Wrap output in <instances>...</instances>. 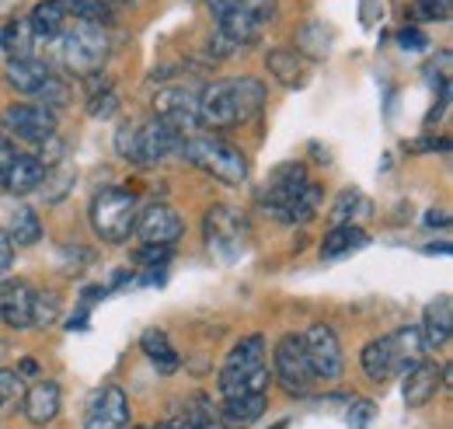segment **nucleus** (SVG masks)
Segmentation results:
<instances>
[{
    "label": "nucleus",
    "instance_id": "f257e3e1",
    "mask_svg": "<svg viewBox=\"0 0 453 429\" xmlns=\"http://www.w3.org/2000/svg\"><path fill=\"white\" fill-rule=\"evenodd\" d=\"M265 84L258 77H224L199 91V129L220 133L234 126H248L265 108Z\"/></svg>",
    "mask_w": 453,
    "mask_h": 429
},
{
    "label": "nucleus",
    "instance_id": "f03ea898",
    "mask_svg": "<svg viewBox=\"0 0 453 429\" xmlns=\"http://www.w3.org/2000/svg\"><path fill=\"white\" fill-rule=\"evenodd\" d=\"M273 384L269 370V349H265V335H248L241 339L226 363L220 367L217 387L224 398H241V394H265Z\"/></svg>",
    "mask_w": 453,
    "mask_h": 429
},
{
    "label": "nucleus",
    "instance_id": "7ed1b4c3",
    "mask_svg": "<svg viewBox=\"0 0 453 429\" xmlns=\"http://www.w3.org/2000/svg\"><path fill=\"white\" fill-rule=\"evenodd\" d=\"M181 158L196 164L199 171L213 175L224 185H244L248 182V158L241 154V147H234L230 140L217 133H188L181 144Z\"/></svg>",
    "mask_w": 453,
    "mask_h": 429
},
{
    "label": "nucleus",
    "instance_id": "20e7f679",
    "mask_svg": "<svg viewBox=\"0 0 453 429\" xmlns=\"http://www.w3.org/2000/svg\"><path fill=\"white\" fill-rule=\"evenodd\" d=\"M181 144H185V133H178L171 122L157 119V115L140 126H122L115 136L119 154L136 164H157L171 154H181Z\"/></svg>",
    "mask_w": 453,
    "mask_h": 429
},
{
    "label": "nucleus",
    "instance_id": "39448f33",
    "mask_svg": "<svg viewBox=\"0 0 453 429\" xmlns=\"http://www.w3.org/2000/svg\"><path fill=\"white\" fill-rule=\"evenodd\" d=\"M136 216H140V199L129 189H115L112 185V189H102L91 199V227L109 245L129 241V234L136 227Z\"/></svg>",
    "mask_w": 453,
    "mask_h": 429
},
{
    "label": "nucleus",
    "instance_id": "423d86ee",
    "mask_svg": "<svg viewBox=\"0 0 453 429\" xmlns=\"http://www.w3.org/2000/svg\"><path fill=\"white\" fill-rule=\"evenodd\" d=\"M109 50H112V43H109V35H105L102 25L77 21L73 28H63V35H59V59L77 77L98 74L102 63L109 59Z\"/></svg>",
    "mask_w": 453,
    "mask_h": 429
},
{
    "label": "nucleus",
    "instance_id": "0eeeda50",
    "mask_svg": "<svg viewBox=\"0 0 453 429\" xmlns=\"http://www.w3.org/2000/svg\"><path fill=\"white\" fill-rule=\"evenodd\" d=\"M303 353H307V367L314 380H325V384H335L345 370V356H342V342L335 335V328L325 322L311 324L303 332Z\"/></svg>",
    "mask_w": 453,
    "mask_h": 429
},
{
    "label": "nucleus",
    "instance_id": "6e6552de",
    "mask_svg": "<svg viewBox=\"0 0 453 429\" xmlns=\"http://www.w3.org/2000/svg\"><path fill=\"white\" fill-rule=\"evenodd\" d=\"M273 380L283 387L289 398L296 394H307L314 377H311V367H307V353H303V335L289 332L280 339L276 353H273Z\"/></svg>",
    "mask_w": 453,
    "mask_h": 429
},
{
    "label": "nucleus",
    "instance_id": "1a4fd4ad",
    "mask_svg": "<svg viewBox=\"0 0 453 429\" xmlns=\"http://www.w3.org/2000/svg\"><path fill=\"white\" fill-rule=\"evenodd\" d=\"M0 122H4V136H11V140H21V144H46L50 136H57V119H53V112L42 105H35V102H14V105L4 108V115H0Z\"/></svg>",
    "mask_w": 453,
    "mask_h": 429
},
{
    "label": "nucleus",
    "instance_id": "9d476101",
    "mask_svg": "<svg viewBox=\"0 0 453 429\" xmlns=\"http://www.w3.org/2000/svg\"><path fill=\"white\" fill-rule=\"evenodd\" d=\"M203 234H206V245H210V252H217L220 259H234L241 248H244V241H248V220L237 214L234 207H213L210 214L203 216Z\"/></svg>",
    "mask_w": 453,
    "mask_h": 429
},
{
    "label": "nucleus",
    "instance_id": "9b49d317",
    "mask_svg": "<svg viewBox=\"0 0 453 429\" xmlns=\"http://www.w3.org/2000/svg\"><path fill=\"white\" fill-rule=\"evenodd\" d=\"M154 112H157V119H165L178 133L188 136V129H199V91H188V88H161V91L154 95Z\"/></svg>",
    "mask_w": 453,
    "mask_h": 429
},
{
    "label": "nucleus",
    "instance_id": "f8f14e48",
    "mask_svg": "<svg viewBox=\"0 0 453 429\" xmlns=\"http://www.w3.org/2000/svg\"><path fill=\"white\" fill-rule=\"evenodd\" d=\"M133 234H140V245H171L174 248V241L185 234V220L165 203H154V207L140 210Z\"/></svg>",
    "mask_w": 453,
    "mask_h": 429
},
{
    "label": "nucleus",
    "instance_id": "ddd939ff",
    "mask_svg": "<svg viewBox=\"0 0 453 429\" xmlns=\"http://www.w3.org/2000/svg\"><path fill=\"white\" fill-rule=\"evenodd\" d=\"M129 426V398L122 387H102L84 412V429H126Z\"/></svg>",
    "mask_w": 453,
    "mask_h": 429
},
{
    "label": "nucleus",
    "instance_id": "4468645a",
    "mask_svg": "<svg viewBox=\"0 0 453 429\" xmlns=\"http://www.w3.org/2000/svg\"><path fill=\"white\" fill-rule=\"evenodd\" d=\"M307 182H311V175H307V168H303V164H296V161L280 164V168L273 171V178H269L265 192L258 196V207H262L269 216H280V210L289 203V196H296Z\"/></svg>",
    "mask_w": 453,
    "mask_h": 429
},
{
    "label": "nucleus",
    "instance_id": "2eb2a0df",
    "mask_svg": "<svg viewBox=\"0 0 453 429\" xmlns=\"http://www.w3.org/2000/svg\"><path fill=\"white\" fill-rule=\"evenodd\" d=\"M447 374H450V367H436L433 360H418L411 370H404V384H401L404 402H408L411 409H422L426 402L436 398V391H440V384L447 380Z\"/></svg>",
    "mask_w": 453,
    "mask_h": 429
},
{
    "label": "nucleus",
    "instance_id": "dca6fc26",
    "mask_svg": "<svg viewBox=\"0 0 453 429\" xmlns=\"http://www.w3.org/2000/svg\"><path fill=\"white\" fill-rule=\"evenodd\" d=\"M32 297L35 290L25 279H4L0 283V322L11 328H32Z\"/></svg>",
    "mask_w": 453,
    "mask_h": 429
},
{
    "label": "nucleus",
    "instance_id": "f3484780",
    "mask_svg": "<svg viewBox=\"0 0 453 429\" xmlns=\"http://www.w3.org/2000/svg\"><path fill=\"white\" fill-rule=\"evenodd\" d=\"M418 332H422V339H426V349H447V346H450V332H453L450 293H440L436 300H429Z\"/></svg>",
    "mask_w": 453,
    "mask_h": 429
},
{
    "label": "nucleus",
    "instance_id": "a211bd4d",
    "mask_svg": "<svg viewBox=\"0 0 453 429\" xmlns=\"http://www.w3.org/2000/svg\"><path fill=\"white\" fill-rule=\"evenodd\" d=\"M59 405H63V394L57 380H39L32 391H25V402H21L32 426H50L59 416Z\"/></svg>",
    "mask_w": 453,
    "mask_h": 429
},
{
    "label": "nucleus",
    "instance_id": "6ab92c4d",
    "mask_svg": "<svg viewBox=\"0 0 453 429\" xmlns=\"http://www.w3.org/2000/svg\"><path fill=\"white\" fill-rule=\"evenodd\" d=\"M50 74H53L50 63L39 59V56H14V59H7V66H4V81H7L18 95H35V88H39Z\"/></svg>",
    "mask_w": 453,
    "mask_h": 429
},
{
    "label": "nucleus",
    "instance_id": "aec40b11",
    "mask_svg": "<svg viewBox=\"0 0 453 429\" xmlns=\"http://www.w3.org/2000/svg\"><path fill=\"white\" fill-rule=\"evenodd\" d=\"M42 182H46V168L39 164L35 154H18L11 168L0 175V185L7 189V192H14V196H28V192H35V189H42Z\"/></svg>",
    "mask_w": 453,
    "mask_h": 429
},
{
    "label": "nucleus",
    "instance_id": "412c9836",
    "mask_svg": "<svg viewBox=\"0 0 453 429\" xmlns=\"http://www.w3.org/2000/svg\"><path fill=\"white\" fill-rule=\"evenodd\" d=\"M265 66H269V74L283 88H303L311 81V63L296 53V50H269Z\"/></svg>",
    "mask_w": 453,
    "mask_h": 429
},
{
    "label": "nucleus",
    "instance_id": "4be33fe9",
    "mask_svg": "<svg viewBox=\"0 0 453 429\" xmlns=\"http://www.w3.org/2000/svg\"><path fill=\"white\" fill-rule=\"evenodd\" d=\"M321 185L318 182H307L296 196H289V203H286L283 210H280V223H289V227H303V223H311L314 216L321 214Z\"/></svg>",
    "mask_w": 453,
    "mask_h": 429
},
{
    "label": "nucleus",
    "instance_id": "5701e85b",
    "mask_svg": "<svg viewBox=\"0 0 453 429\" xmlns=\"http://www.w3.org/2000/svg\"><path fill=\"white\" fill-rule=\"evenodd\" d=\"M366 241H370V234H366L363 227H356V223L332 227V230L325 234V241H321V259L332 262V259H342V255H352V252L366 248Z\"/></svg>",
    "mask_w": 453,
    "mask_h": 429
},
{
    "label": "nucleus",
    "instance_id": "b1692460",
    "mask_svg": "<svg viewBox=\"0 0 453 429\" xmlns=\"http://www.w3.org/2000/svg\"><path fill=\"white\" fill-rule=\"evenodd\" d=\"M359 360H363V370H366V377H370V380H377V384H388L391 377H397V363H395V353H391L388 335H384V339L366 342Z\"/></svg>",
    "mask_w": 453,
    "mask_h": 429
},
{
    "label": "nucleus",
    "instance_id": "393cba45",
    "mask_svg": "<svg viewBox=\"0 0 453 429\" xmlns=\"http://www.w3.org/2000/svg\"><path fill=\"white\" fill-rule=\"evenodd\" d=\"M388 342H391V353H395L397 374H404L418 360H426V339H422L418 328H397L395 335H388Z\"/></svg>",
    "mask_w": 453,
    "mask_h": 429
},
{
    "label": "nucleus",
    "instance_id": "a878e982",
    "mask_svg": "<svg viewBox=\"0 0 453 429\" xmlns=\"http://www.w3.org/2000/svg\"><path fill=\"white\" fill-rule=\"evenodd\" d=\"M140 349H143V356L157 367V374H174V370H178V353L171 349L165 328H147V332L140 335Z\"/></svg>",
    "mask_w": 453,
    "mask_h": 429
},
{
    "label": "nucleus",
    "instance_id": "bb28decb",
    "mask_svg": "<svg viewBox=\"0 0 453 429\" xmlns=\"http://www.w3.org/2000/svg\"><path fill=\"white\" fill-rule=\"evenodd\" d=\"M265 412V394H241V398H224L220 405V423L226 426H248L262 419Z\"/></svg>",
    "mask_w": 453,
    "mask_h": 429
},
{
    "label": "nucleus",
    "instance_id": "cd10ccee",
    "mask_svg": "<svg viewBox=\"0 0 453 429\" xmlns=\"http://www.w3.org/2000/svg\"><path fill=\"white\" fill-rule=\"evenodd\" d=\"M293 39H296V53L303 56L307 63H311V59H325V56L332 53V28H325L321 21L300 25Z\"/></svg>",
    "mask_w": 453,
    "mask_h": 429
},
{
    "label": "nucleus",
    "instance_id": "c85d7f7f",
    "mask_svg": "<svg viewBox=\"0 0 453 429\" xmlns=\"http://www.w3.org/2000/svg\"><path fill=\"white\" fill-rule=\"evenodd\" d=\"M28 28H32L35 39H46V43L63 35V28H66V11H63V4L42 0V4L28 14Z\"/></svg>",
    "mask_w": 453,
    "mask_h": 429
},
{
    "label": "nucleus",
    "instance_id": "c756f323",
    "mask_svg": "<svg viewBox=\"0 0 453 429\" xmlns=\"http://www.w3.org/2000/svg\"><path fill=\"white\" fill-rule=\"evenodd\" d=\"M366 216H373V203L359 189H342L335 207H332V223L335 227H342V223H356L359 227Z\"/></svg>",
    "mask_w": 453,
    "mask_h": 429
},
{
    "label": "nucleus",
    "instance_id": "7c9ffc66",
    "mask_svg": "<svg viewBox=\"0 0 453 429\" xmlns=\"http://www.w3.org/2000/svg\"><path fill=\"white\" fill-rule=\"evenodd\" d=\"M7 238H11V245H18V248H28V245H35L39 238H42V223H39V216L32 207H18L14 216H11V227H7Z\"/></svg>",
    "mask_w": 453,
    "mask_h": 429
},
{
    "label": "nucleus",
    "instance_id": "2f4dec72",
    "mask_svg": "<svg viewBox=\"0 0 453 429\" xmlns=\"http://www.w3.org/2000/svg\"><path fill=\"white\" fill-rule=\"evenodd\" d=\"M32 43H35V35L28 28V18L25 21H7L0 28V50L11 53V59L14 56H32Z\"/></svg>",
    "mask_w": 453,
    "mask_h": 429
},
{
    "label": "nucleus",
    "instance_id": "473e14b6",
    "mask_svg": "<svg viewBox=\"0 0 453 429\" xmlns=\"http://www.w3.org/2000/svg\"><path fill=\"white\" fill-rule=\"evenodd\" d=\"M63 11L66 14H73L77 21H84V25H112L115 14L109 4H102V0H63Z\"/></svg>",
    "mask_w": 453,
    "mask_h": 429
},
{
    "label": "nucleus",
    "instance_id": "72a5a7b5",
    "mask_svg": "<svg viewBox=\"0 0 453 429\" xmlns=\"http://www.w3.org/2000/svg\"><path fill=\"white\" fill-rule=\"evenodd\" d=\"M25 402V377L11 367H0V412H18Z\"/></svg>",
    "mask_w": 453,
    "mask_h": 429
},
{
    "label": "nucleus",
    "instance_id": "f704fd0d",
    "mask_svg": "<svg viewBox=\"0 0 453 429\" xmlns=\"http://www.w3.org/2000/svg\"><path fill=\"white\" fill-rule=\"evenodd\" d=\"M32 102L35 105H42V108H63L66 102H70V84L63 81V77H57V74H50L39 88H35V95H32Z\"/></svg>",
    "mask_w": 453,
    "mask_h": 429
},
{
    "label": "nucleus",
    "instance_id": "c9c22d12",
    "mask_svg": "<svg viewBox=\"0 0 453 429\" xmlns=\"http://www.w3.org/2000/svg\"><path fill=\"white\" fill-rule=\"evenodd\" d=\"M59 318L57 293H35L32 297V328H50Z\"/></svg>",
    "mask_w": 453,
    "mask_h": 429
},
{
    "label": "nucleus",
    "instance_id": "e433bc0d",
    "mask_svg": "<svg viewBox=\"0 0 453 429\" xmlns=\"http://www.w3.org/2000/svg\"><path fill=\"white\" fill-rule=\"evenodd\" d=\"M171 245H140L136 248V262L143 269H150V272H157V269H165L171 262Z\"/></svg>",
    "mask_w": 453,
    "mask_h": 429
},
{
    "label": "nucleus",
    "instance_id": "4c0bfd02",
    "mask_svg": "<svg viewBox=\"0 0 453 429\" xmlns=\"http://www.w3.org/2000/svg\"><path fill=\"white\" fill-rule=\"evenodd\" d=\"M411 18L418 21H447L450 18V0H415Z\"/></svg>",
    "mask_w": 453,
    "mask_h": 429
},
{
    "label": "nucleus",
    "instance_id": "58836bf2",
    "mask_svg": "<svg viewBox=\"0 0 453 429\" xmlns=\"http://www.w3.org/2000/svg\"><path fill=\"white\" fill-rule=\"evenodd\" d=\"M373 416H377V405L366 402V398H356V402L349 405V412H345V423L352 429H366L373 423Z\"/></svg>",
    "mask_w": 453,
    "mask_h": 429
},
{
    "label": "nucleus",
    "instance_id": "ea45409f",
    "mask_svg": "<svg viewBox=\"0 0 453 429\" xmlns=\"http://www.w3.org/2000/svg\"><path fill=\"white\" fill-rule=\"evenodd\" d=\"M397 46L408 50V53H422V50H429V39L418 28H401L397 32Z\"/></svg>",
    "mask_w": 453,
    "mask_h": 429
},
{
    "label": "nucleus",
    "instance_id": "a19ab883",
    "mask_svg": "<svg viewBox=\"0 0 453 429\" xmlns=\"http://www.w3.org/2000/svg\"><path fill=\"white\" fill-rule=\"evenodd\" d=\"M112 108H115V95H112V91H105V95L98 91V95L91 98V105H88V112H91V115H109Z\"/></svg>",
    "mask_w": 453,
    "mask_h": 429
},
{
    "label": "nucleus",
    "instance_id": "79ce46f5",
    "mask_svg": "<svg viewBox=\"0 0 453 429\" xmlns=\"http://www.w3.org/2000/svg\"><path fill=\"white\" fill-rule=\"evenodd\" d=\"M14 158H18V147H14V140L0 133V175L11 168V161H14Z\"/></svg>",
    "mask_w": 453,
    "mask_h": 429
},
{
    "label": "nucleus",
    "instance_id": "37998d69",
    "mask_svg": "<svg viewBox=\"0 0 453 429\" xmlns=\"http://www.w3.org/2000/svg\"><path fill=\"white\" fill-rule=\"evenodd\" d=\"M14 266V245L7 238V230H0V276Z\"/></svg>",
    "mask_w": 453,
    "mask_h": 429
},
{
    "label": "nucleus",
    "instance_id": "c03bdc74",
    "mask_svg": "<svg viewBox=\"0 0 453 429\" xmlns=\"http://www.w3.org/2000/svg\"><path fill=\"white\" fill-rule=\"evenodd\" d=\"M404 147H408L411 154H429V151H436V147L447 151L450 144H447V140H411V144H404Z\"/></svg>",
    "mask_w": 453,
    "mask_h": 429
},
{
    "label": "nucleus",
    "instance_id": "a18cd8bd",
    "mask_svg": "<svg viewBox=\"0 0 453 429\" xmlns=\"http://www.w3.org/2000/svg\"><path fill=\"white\" fill-rule=\"evenodd\" d=\"M450 223V214L447 210H429L426 214V227H447Z\"/></svg>",
    "mask_w": 453,
    "mask_h": 429
},
{
    "label": "nucleus",
    "instance_id": "49530a36",
    "mask_svg": "<svg viewBox=\"0 0 453 429\" xmlns=\"http://www.w3.org/2000/svg\"><path fill=\"white\" fill-rule=\"evenodd\" d=\"M18 374L35 377V374H39V363H35V360H21V363H18Z\"/></svg>",
    "mask_w": 453,
    "mask_h": 429
},
{
    "label": "nucleus",
    "instance_id": "de8ad7c7",
    "mask_svg": "<svg viewBox=\"0 0 453 429\" xmlns=\"http://www.w3.org/2000/svg\"><path fill=\"white\" fill-rule=\"evenodd\" d=\"M147 429H196L188 419H168V423H161V426H147Z\"/></svg>",
    "mask_w": 453,
    "mask_h": 429
},
{
    "label": "nucleus",
    "instance_id": "09e8293b",
    "mask_svg": "<svg viewBox=\"0 0 453 429\" xmlns=\"http://www.w3.org/2000/svg\"><path fill=\"white\" fill-rule=\"evenodd\" d=\"M422 252H426V255H447V252H450V245H447V241H440V245H426Z\"/></svg>",
    "mask_w": 453,
    "mask_h": 429
},
{
    "label": "nucleus",
    "instance_id": "8fccbe9b",
    "mask_svg": "<svg viewBox=\"0 0 453 429\" xmlns=\"http://www.w3.org/2000/svg\"><path fill=\"white\" fill-rule=\"evenodd\" d=\"M102 4H109V7H115V4H129V0H102Z\"/></svg>",
    "mask_w": 453,
    "mask_h": 429
},
{
    "label": "nucleus",
    "instance_id": "3c124183",
    "mask_svg": "<svg viewBox=\"0 0 453 429\" xmlns=\"http://www.w3.org/2000/svg\"><path fill=\"white\" fill-rule=\"evenodd\" d=\"M273 429H286V423H276V426H273Z\"/></svg>",
    "mask_w": 453,
    "mask_h": 429
},
{
    "label": "nucleus",
    "instance_id": "603ef678",
    "mask_svg": "<svg viewBox=\"0 0 453 429\" xmlns=\"http://www.w3.org/2000/svg\"><path fill=\"white\" fill-rule=\"evenodd\" d=\"M0 356H4V342H0Z\"/></svg>",
    "mask_w": 453,
    "mask_h": 429
},
{
    "label": "nucleus",
    "instance_id": "864d4df0",
    "mask_svg": "<svg viewBox=\"0 0 453 429\" xmlns=\"http://www.w3.org/2000/svg\"><path fill=\"white\" fill-rule=\"evenodd\" d=\"M50 4H59V0H50Z\"/></svg>",
    "mask_w": 453,
    "mask_h": 429
}]
</instances>
